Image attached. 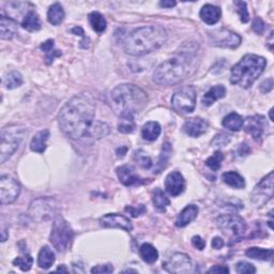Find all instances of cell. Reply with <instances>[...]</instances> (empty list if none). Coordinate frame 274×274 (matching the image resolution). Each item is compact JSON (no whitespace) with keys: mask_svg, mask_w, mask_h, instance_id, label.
I'll list each match as a JSON object with an SVG mask.
<instances>
[{"mask_svg":"<svg viewBox=\"0 0 274 274\" xmlns=\"http://www.w3.org/2000/svg\"><path fill=\"white\" fill-rule=\"evenodd\" d=\"M170 153H172V146H170L169 143H166V144H164V146L162 147L160 159L158 161L157 167H155L157 173L162 172V170L166 167L167 162H168L169 157H170Z\"/></svg>","mask_w":274,"mask_h":274,"instance_id":"cell-37","label":"cell"},{"mask_svg":"<svg viewBox=\"0 0 274 274\" xmlns=\"http://www.w3.org/2000/svg\"><path fill=\"white\" fill-rule=\"evenodd\" d=\"M191 51L181 53L161 63L153 73L154 83L161 86H175L186 79L192 68Z\"/></svg>","mask_w":274,"mask_h":274,"instance_id":"cell-4","label":"cell"},{"mask_svg":"<svg viewBox=\"0 0 274 274\" xmlns=\"http://www.w3.org/2000/svg\"><path fill=\"white\" fill-rule=\"evenodd\" d=\"M56 272H64V273H66V272H68V269L65 268V266L62 265V266L59 267V268L56 269Z\"/></svg>","mask_w":274,"mask_h":274,"instance_id":"cell-57","label":"cell"},{"mask_svg":"<svg viewBox=\"0 0 274 274\" xmlns=\"http://www.w3.org/2000/svg\"><path fill=\"white\" fill-rule=\"evenodd\" d=\"M71 32L73 34H75V35H80V36H83V38H85V32L83 30V28H80L78 26L77 27H74L72 29V30H71Z\"/></svg>","mask_w":274,"mask_h":274,"instance_id":"cell-56","label":"cell"},{"mask_svg":"<svg viewBox=\"0 0 274 274\" xmlns=\"http://www.w3.org/2000/svg\"><path fill=\"white\" fill-rule=\"evenodd\" d=\"M218 226L231 239H242L247 233V223L237 214H224L217 220Z\"/></svg>","mask_w":274,"mask_h":274,"instance_id":"cell-8","label":"cell"},{"mask_svg":"<svg viewBox=\"0 0 274 274\" xmlns=\"http://www.w3.org/2000/svg\"><path fill=\"white\" fill-rule=\"evenodd\" d=\"M21 26H23L24 29L26 30L34 32L38 31L41 29V20L38 14H36L34 11H28L26 15L24 16L23 20H21Z\"/></svg>","mask_w":274,"mask_h":274,"instance_id":"cell-26","label":"cell"},{"mask_svg":"<svg viewBox=\"0 0 274 274\" xmlns=\"http://www.w3.org/2000/svg\"><path fill=\"white\" fill-rule=\"evenodd\" d=\"M272 112H273V109H271V110H270V119H271V121H273V117H272Z\"/></svg>","mask_w":274,"mask_h":274,"instance_id":"cell-58","label":"cell"},{"mask_svg":"<svg viewBox=\"0 0 274 274\" xmlns=\"http://www.w3.org/2000/svg\"><path fill=\"white\" fill-rule=\"evenodd\" d=\"M272 88H273V79L272 78L266 79L261 84V90L264 93H268L269 91L272 90Z\"/></svg>","mask_w":274,"mask_h":274,"instance_id":"cell-50","label":"cell"},{"mask_svg":"<svg viewBox=\"0 0 274 274\" xmlns=\"http://www.w3.org/2000/svg\"><path fill=\"white\" fill-rule=\"evenodd\" d=\"M120 122L118 124V130L121 133H124V134H129V133H132L134 131V118L132 117H122L120 118Z\"/></svg>","mask_w":274,"mask_h":274,"instance_id":"cell-41","label":"cell"},{"mask_svg":"<svg viewBox=\"0 0 274 274\" xmlns=\"http://www.w3.org/2000/svg\"><path fill=\"white\" fill-rule=\"evenodd\" d=\"M18 31V25L11 17L1 15L0 17V38L2 40L13 39Z\"/></svg>","mask_w":274,"mask_h":274,"instance_id":"cell-20","label":"cell"},{"mask_svg":"<svg viewBox=\"0 0 274 274\" xmlns=\"http://www.w3.org/2000/svg\"><path fill=\"white\" fill-rule=\"evenodd\" d=\"M273 250L262 249V248H250L246 251V255L249 258L257 259L263 262H271L273 259Z\"/></svg>","mask_w":274,"mask_h":274,"instance_id":"cell-29","label":"cell"},{"mask_svg":"<svg viewBox=\"0 0 274 274\" xmlns=\"http://www.w3.org/2000/svg\"><path fill=\"white\" fill-rule=\"evenodd\" d=\"M88 18H89V23H90L94 31H97L98 33H102L105 31L107 21L100 12H91L88 15Z\"/></svg>","mask_w":274,"mask_h":274,"instance_id":"cell-33","label":"cell"},{"mask_svg":"<svg viewBox=\"0 0 274 274\" xmlns=\"http://www.w3.org/2000/svg\"><path fill=\"white\" fill-rule=\"evenodd\" d=\"M147 103V93L136 85L122 84L110 92V105L120 118H134L146 107Z\"/></svg>","mask_w":274,"mask_h":274,"instance_id":"cell-3","label":"cell"},{"mask_svg":"<svg viewBox=\"0 0 274 274\" xmlns=\"http://www.w3.org/2000/svg\"><path fill=\"white\" fill-rule=\"evenodd\" d=\"M27 134L26 130L19 125H9L1 131V145H0V157L1 163H4L17 150L21 140Z\"/></svg>","mask_w":274,"mask_h":274,"instance_id":"cell-6","label":"cell"},{"mask_svg":"<svg viewBox=\"0 0 274 274\" xmlns=\"http://www.w3.org/2000/svg\"><path fill=\"white\" fill-rule=\"evenodd\" d=\"M243 123L244 120L243 118L237 113H232L227 115L223 121H222V124H223V127L231 130L233 132H238L243 128Z\"/></svg>","mask_w":274,"mask_h":274,"instance_id":"cell-32","label":"cell"},{"mask_svg":"<svg viewBox=\"0 0 274 274\" xmlns=\"http://www.w3.org/2000/svg\"><path fill=\"white\" fill-rule=\"evenodd\" d=\"M199 16H201L204 23L208 25H214L220 20L222 16V11L217 5L205 4L201 10V13H199Z\"/></svg>","mask_w":274,"mask_h":274,"instance_id":"cell-21","label":"cell"},{"mask_svg":"<svg viewBox=\"0 0 274 274\" xmlns=\"http://www.w3.org/2000/svg\"><path fill=\"white\" fill-rule=\"evenodd\" d=\"M250 151L251 150L247 144H241L238 147V149H237V155H238V157H246V155L250 153Z\"/></svg>","mask_w":274,"mask_h":274,"instance_id":"cell-52","label":"cell"},{"mask_svg":"<svg viewBox=\"0 0 274 274\" xmlns=\"http://www.w3.org/2000/svg\"><path fill=\"white\" fill-rule=\"evenodd\" d=\"M223 160H224V154L221 151H217L216 153H213V155H211L210 158L207 159L206 165L208 166L211 170L217 172L218 169L221 168L222 162H223Z\"/></svg>","mask_w":274,"mask_h":274,"instance_id":"cell-38","label":"cell"},{"mask_svg":"<svg viewBox=\"0 0 274 274\" xmlns=\"http://www.w3.org/2000/svg\"><path fill=\"white\" fill-rule=\"evenodd\" d=\"M152 202L155 208L160 211H165L167 207L170 205L169 198L161 189H155L152 194Z\"/></svg>","mask_w":274,"mask_h":274,"instance_id":"cell-36","label":"cell"},{"mask_svg":"<svg viewBox=\"0 0 274 274\" xmlns=\"http://www.w3.org/2000/svg\"><path fill=\"white\" fill-rule=\"evenodd\" d=\"M109 132H110V129L107 123L97 121L92 125V128L90 129V131H89L86 138L91 139V140H98V139H101L102 137H105L106 135H108Z\"/></svg>","mask_w":274,"mask_h":274,"instance_id":"cell-31","label":"cell"},{"mask_svg":"<svg viewBox=\"0 0 274 274\" xmlns=\"http://www.w3.org/2000/svg\"><path fill=\"white\" fill-rule=\"evenodd\" d=\"M114 271V268L112 265H99L95 266L91 269V273H112Z\"/></svg>","mask_w":274,"mask_h":274,"instance_id":"cell-46","label":"cell"},{"mask_svg":"<svg viewBox=\"0 0 274 274\" xmlns=\"http://www.w3.org/2000/svg\"><path fill=\"white\" fill-rule=\"evenodd\" d=\"M123 272H134V273H136L137 271H135V270H125V271H123Z\"/></svg>","mask_w":274,"mask_h":274,"instance_id":"cell-59","label":"cell"},{"mask_svg":"<svg viewBox=\"0 0 274 274\" xmlns=\"http://www.w3.org/2000/svg\"><path fill=\"white\" fill-rule=\"evenodd\" d=\"M40 48H41L45 54L49 53V51H51V50H54V49H55V48H54V40L49 39V40H46L45 42H43V43L41 44Z\"/></svg>","mask_w":274,"mask_h":274,"instance_id":"cell-51","label":"cell"},{"mask_svg":"<svg viewBox=\"0 0 274 274\" xmlns=\"http://www.w3.org/2000/svg\"><path fill=\"white\" fill-rule=\"evenodd\" d=\"M20 193V186L17 180L11 176H1L0 178V203L9 205L17 199Z\"/></svg>","mask_w":274,"mask_h":274,"instance_id":"cell-13","label":"cell"},{"mask_svg":"<svg viewBox=\"0 0 274 274\" xmlns=\"http://www.w3.org/2000/svg\"><path fill=\"white\" fill-rule=\"evenodd\" d=\"M209 273H229V269L225 266H214L208 271Z\"/></svg>","mask_w":274,"mask_h":274,"instance_id":"cell-53","label":"cell"},{"mask_svg":"<svg viewBox=\"0 0 274 274\" xmlns=\"http://www.w3.org/2000/svg\"><path fill=\"white\" fill-rule=\"evenodd\" d=\"M48 137H49L48 130L39 131L31 139L30 150L36 153H43L46 150V147H47L46 143H47Z\"/></svg>","mask_w":274,"mask_h":274,"instance_id":"cell-24","label":"cell"},{"mask_svg":"<svg viewBox=\"0 0 274 274\" xmlns=\"http://www.w3.org/2000/svg\"><path fill=\"white\" fill-rule=\"evenodd\" d=\"M222 179H223V181L227 186L237 190H241L246 187V180H244V178L237 172H233V170L232 172L224 173L223 176H222Z\"/></svg>","mask_w":274,"mask_h":274,"instance_id":"cell-28","label":"cell"},{"mask_svg":"<svg viewBox=\"0 0 274 274\" xmlns=\"http://www.w3.org/2000/svg\"><path fill=\"white\" fill-rule=\"evenodd\" d=\"M99 223L102 227L105 228H120L125 232H132L133 229L131 221L127 217L118 213L105 214L99 220Z\"/></svg>","mask_w":274,"mask_h":274,"instance_id":"cell-15","label":"cell"},{"mask_svg":"<svg viewBox=\"0 0 274 274\" xmlns=\"http://www.w3.org/2000/svg\"><path fill=\"white\" fill-rule=\"evenodd\" d=\"M266 65L267 60L262 56L255 54L243 56L241 60L233 66L231 71V83L248 89L262 75Z\"/></svg>","mask_w":274,"mask_h":274,"instance_id":"cell-5","label":"cell"},{"mask_svg":"<svg viewBox=\"0 0 274 274\" xmlns=\"http://www.w3.org/2000/svg\"><path fill=\"white\" fill-rule=\"evenodd\" d=\"M58 211V204L54 198L42 197L33 201L29 207V216L32 220L44 222L50 220L56 216Z\"/></svg>","mask_w":274,"mask_h":274,"instance_id":"cell-10","label":"cell"},{"mask_svg":"<svg viewBox=\"0 0 274 274\" xmlns=\"http://www.w3.org/2000/svg\"><path fill=\"white\" fill-rule=\"evenodd\" d=\"M192 244H193L194 248L198 249L199 251H202L206 248V241L201 236H194L193 238H192Z\"/></svg>","mask_w":274,"mask_h":274,"instance_id":"cell-48","label":"cell"},{"mask_svg":"<svg viewBox=\"0 0 274 274\" xmlns=\"http://www.w3.org/2000/svg\"><path fill=\"white\" fill-rule=\"evenodd\" d=\"M265 23L261 17H255L253 20V24H252V28L257 34H263L265 31Z\"/></svg>","mask_w":274,"mask_h":274,"instance_id":"cell-45","label":"cell"},{"mask_svg":"<svg viewBox=\"0 0 274 274\" xmlns=\"http://www.w3.org/2000/svg\"><path fill=\"white\" fill-rule=\"evenodd\" d=\"M196 105V90L193 86H186L177 90L172 98V106L179 114H190Z\"/></svg>","mask_w":274,"mask_h":274,"instance_id":"cell-9","label":"cell"},{"mask_svg":"<svg viewBox=\"0 0 274 274\" xmlns=\"http://www.w3.org/2000/svg\"><path fill=\"white\" fill-rule=\"evenodd\" d=\"M116 174L120 182L127 187L134 186V184L142 182V179L135 172V168L131 165H122L118 167L116 169Z\"/></svg>","mask_w":274,"mask_h":274,"instance_id":"cell-19","label":"cell"},{"mask_svg":"<svg viewBox=\"0 0 274 274\" xmlns=\"http://www.w3.org/2000/svg\"><path fill=\"white\" fill-rule=\"evenodd\" d=\"M74 232L70 224L62 217L58 216L53 224L49 240L53 247L58 252H64L68 250L73 241Z\"/></svg>","mask_w":274,"mask_h":274,"instance_id":"cell-7","label":"cell"},{"mask_svg":"<svg viewBox=\"0 0 274 274\" xmlns=\"http://www.w3.org/2000/svg\"><path fill=\"white\" fill-rule=\"evenodd\" d=\"M160 6H162V8H173V6H175L177 4L176 1H168V0H163V1H160Z\"/></svg>","mask_w":274,"mask_h":274,"instance_id":"cell-55","label":"cell"},{"mask_svg":"<svg viewBox=\"0 0 274 274\" xmlns=\"http://www.w3.org/2000/svg\"><path fill=\"white\" fill-rule=\"evenodd\" d=\"M60 56H61V51L56 50V49L49 51V53L45 54V62H46V64H51L54 62L55 58H58Z\"/></svg>","mask_w":274,"mask_h":274,"instance_id":"cell-49","label":"cell"},{"mask_svg":"<svg viewBox=\"0 0 274 274\" xmlns=\"http://www.w3.org/2000/svg\"><path fill=\"white\" fill-rule=\"evenodd\" d=\"M198 207L195 205H189L184 208L176 219V226L177 227H186L191 222H193L198 214Z\"/></svg>","mask_w":274,"mask_h":274,"instance_id":"cell-22","label":"cell"},{"mask_svg":"<svg viewBox=\"0 0 274 274\" xmlns=\"http://www.w3.org/2000/svg\"><path fill=\"white\" fill-rule=\"evenodd\" d=\"M209 124L203 118L195 117L187 120L183 124V131L191 137H199L208 131Z\"/></svg>","mask_w":274,"mask_h":274,"instance_id":"cell-18","label":"cell"},{"mask_svg":"<svg viewBox=\"0 0 274 274\" xmlns=\"http://www.w3.org/2000/svg\"><path fill=\"white\" fill-rule=\"evenodd\" d=\"M32 263H33L32 257L30 255H29V254H26L23 257H17V258L14 259V261H13V266L18 267V268L21 271H29V270L31 269Z\"/></svg>","mask_w":274,"mask_h":274,"instance_id":"cell-40","label":"cell"},{"mask_svg":"<svg viewBox=\"0 0 274 274\" xmlns=\"http://www.w3.org/2000/svg\"><path fill=\"white\" fill-rule=\"evenodd\" d=\"M140 256L144 259V262L148 264H153L158 261L159 252L150 243H144L140 247Z\"/></svg>","mask_w":274,"mask_h":274,"instance_id":"cell-35","label":"cell"},{"mask_svg":"<svg viewBox=\"0 0 274 274\" xmlns=\"http://www.w3.org/2000/svg\"><path fill=\"white\" fill-rule=\"evenodd\" d=\"M209 41L218 47L237 48L241 44V36L227 29H219L209 32Z\"/></svg>","mask_w":274,"mask_h":274,"instance_id":"cell-12","label":"cell"},{"mask_svg":"<svg viewBox=\"0 0 274 274\" xmlns=\"http://www.w3.org/2000/svg\"><path fill=\"white\" fill-rule=\"evenodd\" d=\"M125 211L130 212L132 217L137 218L146 212V208L144 205H140V206H138V208H134V207H127V208H125Z\"/></svg>","mask_w":274,"mask_h":274,"instance_id":"cell-47","label":"cell"},{"mask_svg":"<svg viewBox=\"0 0 274 274\" xmlns=\"http://www.w3.org/2000/svg\"><path fill=\"white\" fill-rule=\"evenodd\" d=\"M229 142H231V137H229V135L225 134V133H221V134L217 135L216 137L212 139L211 144L214 145L216 147H224Z\"/></svg>","mask_w":274,"mask_h":274,"instance_id":"cell-44","label":"cell"},{"mask_svg":"<svg viewBox=\"0 0 274 274\" xmlns=\"http://www.w3.org/2000/svg\"><path fill=\"white\" fill-rule=\"evenodd\" d=\"M163 268L169 273L184 274L192 271L191 258L183 253H175L170 255L166 261L163 263Z\"/></svg>","mask_w":274,"mask_h":274,"instance_id":"cell-14","label":"cell"},{"mask_svg":"<svg viewBox=\"0 0 274 274\" xmlns=\"http://www.w3.org/2000/svg\"><path fill=\"white\" fill-rule=\"evenodd\" d=\"M224 247V241L220 237H214L212 239V248L216 250H221L222 248Z\"/></svg>","mask_w":274,"mask_h":274,"instance_id":"cell-54","label":"cell"},{"mask_svg":"<svg viewBox=\"0 0 274 274\" xmlns=\"http://www.w3.org/2000/svg\"><path fill=\"white\" fill-rule=\"evenodd\" d=\"M134 160L138 163L139 166L149 169L152 167V160L144 150H137L134 152Z\"/></svg>","mask_w":274,"mask_h":274,"instance_id":"cell-39","label":"cell"},{"mask_svg":"<svg viewBox=\"0 0 274 274\" xmlns=\"http://www.w3.org/2000/svg\"><path fill=\"white\" fill-rule=\"evenodd\" d=\"M235 5L237 6V12H238L242 23H248V21L250 20V13L248 11L247 2L235 1Z\"/></svg>","mask_w":274,"mask_h":274,"instance_id":"cell-42","label":"cell"},{"mask_svg":"<svg viewBox=\"0 0 274 274\" xmlns=\"http://www.w3.org/2000/svg\"><path fill=\"white\" fill-rule=\"evenodd\" d=\"M23 83H24L23 76H21V74L17 71L9 72L3 78V86L6 89H9V90L20 87L23 85Z\"/></svg>","mask_w":274,"mask_h":274,"instance_id":"cell-34","label":"cell"},{"mask_svg":"<svg viewBox=\"0 0 274 274\" xmlns=\"http://www.w3.org/2000/svg\"><path fill=\"white\" fill-rule=\"evenodd\" d=\"M161 125L155 121H149L143 125L142 128V136L148 142H154L161 134Z\"/></svg>","mask_w":274,"mask_h":274,"instance_id":"cell-25","label":"cell"},{"mask_svg":"<svg viewBox=\"0 0 274 274\" xmlns=\"http://www.w3.org/2000/svg\"><path fill=\"white\" fill-rule=\"evenodd\" d=\"M167 41V32L159 25L138 28L124 41V51L131 56H143L159 49Z\"/></svg>","mask_w":274,"mask_h":274,"instance_id":"cell-2","label":"cell"},{"mask_svg":"<svg viewBox=\"0 0 274 274\" xmlns=\"http://www.w3.org/2000/svg\"><path fill=\"white\" fill-rule=\"evenodd\" d=\"M236 272L240 274H252L256 272V268L250 263L240 262L236 265Z\"/></svg>","mask_w":274,"mask_h":274,"instance_id":"cell-43","label":"cell"},{"mask_svg":"<svg viewBox=\"0 0 274 274\" xmlns=\"http://www.w3.org/2000/svg\"><path fill=\"white\" fill-rule=\"evenodd\" d=\"M64 19V10L60 3H54L49 6L47 12V20L51 25H60Z\"/></svg>","mask_w":274,"mask_h":274,"instance_id":"cell-30","label":"cell"},{"mask_svg":"<svg viewBox=\"0 0 274 274\" xmlns=\"http://www.w3.org/2000/svg\"><path fill=\"white\" fill-rule=\"evenodd\" d=\"M243 125L246 132L249 133L252 137L257 140L263 136L265 129L267 127V122H266L265 117L261 115H256V116L249 117L247 121L243 123Z\"/></svg>","mask_w":274,"mask_h":274,"instance_id":"cell-17","label":"cell"},{"mask_svg":"<svg viewBox=\"0 0 274 274\" xmlns=\"http://www.w3.org/2000/svg\"><path fill=\"white\" fill-rule=\"evenodd\" d=\"M95 103L88 94H77L65 103L58 115L59 127L72 139L86 138L94 124Z\"/></svg>","mask_w":274,"mask_h":274,"instance_id":"cell-1","label":"cell"},{"mask_svg":"<svg viewBox=\"0 0 274 274\" xmlns=\"http://www.w3.org/2000/svg\"><path fill=\"white\" fill-rule=\"evenodd\" d=\"M55 254L48 247H43L38 256V266L41 269L47 270L55 263Z\"/></svg>","mask_w":274,"mask_h":274,"instance_id":"cell-27","label":"cell"},{"mask_svg":"<svg viewBox=\"0 0 274 274\" xmlns=\"http://www.w3.org/2000/svg\"><path fill=\"white\" fill-rule=\"evenodd\" d=\"M165 189L169 195L179 196L186 190V180L180 172H172L165 179Z\"/></svg>","mask_w":274,"mask_h":274,"instance_id":"cell-16","label":"cell"},{"mask_svg":"<svg viewBox=\"0 0 274 274\" xmlns=\"http://www.w3.org/2000/svg\"><path fill=\"white\" fill-rule=\"evenodd\" d=\"M273 172H270L269 175L266 176L255 187L252 193V204L255 208H261L273 197Z\"/></svg>","mask_w":274,"mask_h":274,"instance_id":"cell-11","label":"cell"},{"mask_svg":"<svg viewBox=\"0 0 274 274\" xmlns=\"http://www.w3.org/2000/svg\"><path fill=\"white\" fill-rule=\"evenodd\" d=\"M226 94V88L222 85H217L209 89L208 92H206L202 103L204 106L209 107L214 102H217L220 99H223Z\"/></svg>","mask_w":274,"mask_h":274,"instance_id":"cell-23","label":"cell"}]
</instances>
